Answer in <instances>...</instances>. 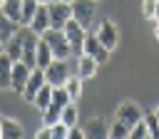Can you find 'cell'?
<instances>
[{"label": "cell", "instance_id": "6da1fadb", "mask_svg": "<svg viewBox=\"0 0 159 139\" xmlns=\"http://www.w3.org/2000/svg\"><path fill=\"white\" fill-rule=\"evenodd\" d=\"M40 37H42V40L50 45V50H52L55 60H67V57L72 55V47H70L67 37H65V30H57V27H47V30H45Z\"/></svg>", "mask_w": 159, "mask_h": 139}, {"label": "cell", "instance_id": "7a4b0ae2", "mask_svg": "<svg viewBox=\"0 0 159 139\" xmlns=\"http://www.w3.org/2000/svg\"><path fill=\"white\" fill-rule=\"evenodd\" d=\"M94 35L99 37V42H102L107 50H114V47L119 45V27H117L114 20H109V17H102V20L97 22Z\"/></svg>", "mask_w": 159, "mask_h": 139}, {"label": "cell", "instance_id": "3957f363", "mask_svg": "<svg viewBox=\"0 0 159 139\" xmlns=\"http://www.w3.org/2000/svg\"><path fill=\"white\" fill-rule=\"evenodd\" d=\"M114 119H119V122H122V124H127V127H134V124H139V122L144 119V109H142L137 102L124 99V102L117 107Z\"/></svg>", "mask_w": 159, "mask_h": 139}, {"label": "cell", "instance_id": "277c9868", "mask_svg": "<svg viewBox=\"0 0 159 139\" xmlns=\"http://www.w3.org/2000/svg\"><path fill=\"white\" fill-rule=\"evenodd\" d=\"M62 30H65V37H67V42H70V47H72V55L80 57V55H82V47H84L87 30H84L77 20H67V25H65Z\"/></svg>", "mask_w": 159, "mask_h": 139}, {"label": "cell", "instance_id": "5b68a950", "mask_svg": "<svg viewBox=\"0 0 159 139\" xmlns=\"http://www.w3.org/2000/svg\"><path fill=\"white\" fill-rule=\"evenodd\" d=\"M72 20H77L84 30H92L94 22V0H72Z\"/></svg>", "mask_w": 159, "mask_h": 139}, {"label": "cell", "instance_id": "8992f818", "mask_svg": "<svg viewBox=\"0 0 159 139\" xmlns=\"http://www.w3.org/2000/svg\"><path fill=\"white\" fill-rule=\"evenodd\" d=\"M67 77H70L67 60H52L50 67H45V82L52 84V87H65Z\"/></svg>", "mask_w": 159, "mask_h": 139}, {"label": "cell", "instance_id": "52a82bcc", "mask_svg": "<svg viewBox=\"0 0 159 139\" xmlns=\"http://www.w3.org/2000/svg\"><path fill=\"white\" fill-rule=\"evenodd\" d=\"M50 10V27H57L62 30L67 25V20H72V5L70 2H62V0H55L47 5Z\"/></svg>", "mask_w": 159, "mask_h": 139}, {"label": "cell", "instance_id": "ba28073f", "mask_svg": "<svg viewBox=\"0 0 159 139\" xmlns=\"http://www.w3.org/2000/svg\"><path fill=\"white\" fill-rule=\"evenodd\" d=\"M109 52H112V50H107V47L99 42V37H97L94 32H87V37H84V47H82V55H89L92 60H97L99 65H104V62L109 60Z\"/></svg>", "mask_w": 159, "mask_h": 139}, {"label": "cell", "instance_id": "9c48e42d", "mask_svg": "<svg viewBox=\"0 0 159 139\" xmlns=\"http://www.w3.org/2000/svg\"><path fill=\"white\" fill-rule=\"evenodd\" d=\"M32 70H35V67H30V65H25L22 60H17V62L12 65V79H10V89H15V92H20V94H22V89H25V84H27V79H30Z\"/></svg>", "mask_w": 159, "mask_h": 139}, {"label": "cell", "instance_id": "30bf717a", "mask_svg": "<svg viewBox=\"0 0 159 139\" xmlns=\"http://www.w3.org/2000/svg\"><path fill=\"white\" fill-rule=\"evenodd\" d=\"M45 84V70H40V67H35L32 70V74H30V79H27V84H25V89H22V99L25 102H35V94L40 92V87Z\"/></svg>", "mask_w": 159, "mask_h": 139}, {"label": "cell", "instance_id": "8fae6325", "mask_svg": "<svg viewBox=\"0 0 159 139\" xmlns=\"http://www.w3.org/2000/svg\"><path fill=\"white\" fill-rule=\"evenodd\" d=\"M82 129H84V139H109V124L102 117H92Z\"/></svg>", "mask_w": 159, "mask_h": 139}, {"label": "cell", "instance_id": "7c38bea8", "mask_svg": "<svg viewBox=\"0 0 159 139\" xmlns=\"http://www.w3.org/2000/svg\"><path fill=\"white\" fill-rule=\"evenodd\" d=\"M2 50H5V55H7L12 62L22 60V30H20V27H17V32H15L10 40L2 42Z\"/></svg>", "mask_w": 159, "mask_h": 139}, {"label": "cell", "instance_id": "4fadbf2b", "mask_svg": "<svg viewBox=\"0 0 159 139\" xmlns=\"http://www.w3.org/2000/svg\"><path fill=\"white\" fill-rule=\"evenodd\" d=\"M97 70H99V62L92 60L89 55H80V57H77V74H80L82 79H92V77L97 74Z\"/></svg>", "mask_w": 159, "mask_h": 139}, {"label": "cell", "instance_id": "5bb4252c", "mask_svg": "<svg viewBox=\"0 0 159 139\" xmlns=\"http://www.w3.org/2000/svg\"><path fill=\"white\" fill-rule=\"evenodd\" d=\"M0 139H22V124L17 119H12V117H2Z\"/></svg>", "mask_w": 159, "mask_h": 139}, {"label": "cell", "instance_id": "9a60e30c", "mask_svg": "<svg viewBox=\"0 0 159 139\" xmlns=\"http://www.w3.org/2000/svg\"><path fill=\"white\" fill-rule=\"evenodd\" d=\"M27 27L35 30L37 35H42V32L50 27V10H47V5H40V7H37V12H35V17L30 20Z\"/></svg>", "mask_w": 159, "mask_h": 139}, {"label": "cell", "instance_id": "2e32d148", "mask_svg": "<svg viewBox=\"0 0 159 139\" xmlns=\"http://www.w3.org/2000/svg\"><path fill=\"white\" fill-rule=\"evenodd\" d=\"M60 117H62V104H57V102H50V104L40 112V122H42L45 127L57 124V122H60Z\"/></svg>", "mask_w": 159, "mask_h": 139}, {"label": "cell", "instance_id": "e0dca14e", "mask_svg": "<svg viewBox=\"0 0 159 139\" xmlns=\"http://www.w3.org/2000/svg\"><path fill=\"white\" fill-rule=\"evenodd\" d=\"M12 60L2 52L0 55V89H10V79H12Z\"/></svg>", "mask_w": 159, "mask_h": 139}, {"label": "cell", "instance_id": "ac0fdd59", "mask_svg": "<svg viewBox=\"0 0 159 139\" xmlns=\"http://www.w3.org/2000/svg\"><path fill=\"white\" fill-rule=\"evenodd\" d=\"M52 60H55V55H52L50 45L40 37V45H37V57H35V67L45 70V67H50V62H52Z\"/></svg>", "mask_w": 159, "mask_h": 139}, {"label": "cell", "instance_id": "d6986e66", "mask_svg": "<svg viewBox=\"0 0 159 139\" xmlns=\"http://www.w3.org/2000/svg\"><path fill=\"white\" fill-rule=\"evenodd\" d=\"M0 10H2L12 22H17V25L22 22V0H5V5H2Z\"/></svg>", "mask_w": 159, "mask_h": 139}, {"label": "cell", "instance_id": "ffe728a7", "mask_svg": "<svg viewBox=\"0 0 159 139\" xmlns=\"http://www.w3.org/2000/svg\"><path fill=\"white\" fill-rule=\"evenodd\" d=\"M82 77L80 74H70L67 77V82H65V89H67V94H70V99L72 102H77L80 99V94H82Z\"/></svg>", "mask_w": 159, "mask_h": 139}, {"label": "cell", "instance_id": "44dd1931", "mask_svg": "<svg viewBox=\"0 0 159 139\" xmlns=\"http://www.w3.org/2000/svg\"><path fill=\"white\" fill-rule=\"evenodd\" d=\"M52 89H55V87H52V84H47V82L40 87V92L35 94V102H32V104L37 107V112H42V109L52 102Z\"/></svg>", "mask_w": 159, "mask_h": 139}, {"label": "cell", "instance_id": "7402d4cb", "mask_svg": "<svg viewBox=\"0 0 159 139\" xmlns=\"http://www.w3.org/2000/svg\"><path fill=\"white\" fill-rule=\"evenodd\" d=\"M17 27H20V25H17V22H12V20L0 10V40H2V42H5V40H10V37L17 32Z\"/></svg>", "mask_w": 159, "mask_h": 139}, {"label": "cell", "instance_id": "603a6c76", "mask_svg": "<svg viewBox=\"0 0 159 139\" xmlns=\"http://www.w3.org/2000/svg\"><path fill=\"white\" fill-rule=\"evenodd\" d=\"M67 127H77V119H80V112H77V104L75 102H70V104H65L62 107V117H60Z\"/></svg>", "mask_w": 159, "mask_h": 139}, {"label": "cell", "instance_id": "cb8c5ba5", "mask_svg": "<svg viewBox=\"0 0 159 139\" xmlns=\"http://www.w3.org/2000/svg\"><path fill=\"white\" fill-rule=\"evenodd\" d=\"M129 129H132V127H127V124H122L119 119H114V122L109 124V139H127V137H129Z\"/></svg>", "mask_w": 159, "mask_h": 139}, {"label": "cell", "instance_id": "d4e9b609", "mask_svg": "<svg viewBox=\"0 0 159 139\" xmlns=\"http://www.w3.org/2000/svg\"><path fill=\"white\" fill-rule=\"evenodd\" d=\"M37 7H40L37 0H22V22H20V25H30V20H32L35 12H37Z\"/></svg>", "mask_w": 159, "mask_h": 139}, {"label": "cell", "instance_id": "484cf974", "mask_svg": "<svg viewBox=\"0 0 159 139\" xmlns=\"http://www.w3.org/2000/svg\"><path fill=\"white\" fill-rule=\"evenodd\" d=\"M144 124H147V132H149V137L159 139V119H157L154 109H152V112H144Z\"/></svg>", "mask_w": 159, "mask_h": 139}, {"label": "cell", "instance_id": "4316f807", "mask_svg": "<svg viewBox=\"0 0 159 139\" xmlns=\"http://www.w3.org/2000/svg\"><path fill=\"white\" fill-rule=\"evenodd\" d=\"M50 134H52V139H67V134H70V127L60 119L57 124H52L50 127Z\"/></svg>", "mask_w": 159, "mask_h": 139}, {"label": "cell", "instance_id": "83f0119b", "mask_svg": "<svg viewBox=\"0 0 159 139\" xmlns=\"http://www.w3.org/2000/svg\"><path fill=\"white\" fill-rule=\"evenodd\" d=\"M52 102H57V104L65 107V104H70L72 99H70V94H67L65 87H55V89H52Z\"/></svg>", "mask_w": 159, "mask_h": 139}, {"label": "cell", "instance_id": "f1b7e54d", "mask_svg": "<svg viewBox=\"0 0 159 139\" xmlns=\"http://www.w3.org/2000/svg\"><path fill=\"white\" fill-rule=\"evenodd\" d=\"M147 134H149V132H147V124H144V119H142L139 124H134V127L129 129V137H127V139H147Z\"/></svg>", "mask_w": 159, "mask_h": 139}, {"label": "cell", "instance_id": "f546056e", "mask_svg": "<svg viewBox=\"0 0 159 139\" xmlns=\"http://www.w3.org/2000/svg\"><path fill=\"white\" fill-rule=\"evenodd\" d=\"M154 7H157V0H142V17L154 20Z\"/></svg>", "mask_w": 159, "mask_h": 139}, {"label": "cell", "instance_id": "4dcf8cb0", "mask_svg": "<svg viewBox=\"0 0 159 139\" xmlns=\"http://www.w3.org/2000/svg\"><path fill=\"white\" fill-rule=\"evenodd\" d=\"M32 139H52V134H50V127H45V124H42V127L35 132V137H32Z\"/></svg>", "mask_w": 159, "mask_h": 139}, {"label": "cell", "instance_id": "1f68e13d", "mask_svg": "<svg viewBox=\"0 0 159 139\" xmlns=\"http://www.w3.org/2000/svg\"><path fill=\"white\" fill-rule=\"evenodd\" d=\"M67 139H84V129H80V127H70Z\"/></svg>", "mask_w": 159, "mask_h": 139}, {"label": "cell", "instance_id": "d6a6232c", "mask_svg": "<svg viewBox=\"0 0 159 139\" xmlns=\"http://www.w3.org/2000/svg\"><path fill=\"white\" fill-rule=\"evenodd\" d=\"M154 20H159V0H157V7H154Z\"/></svg>", "mask_w": 159, "mask_h": 139}, {"label": "cell", "instance_id": "836d02e7", "mask_svg": "<svg viewBox=\"0 0 159 139\" xmlns=\"http://www.w3.org/2000/svg\"><path fill=\"white\" fill-rule=\"evenodd\" d=\"M154 37L159 40V20H157V25H154Z\"/></svg>", "mask_w": 159, "mask_h": 139}, {"label": "cell", "instance_id": "e575fe53", "mask_svg": "<svg viewBox=\"0 0 159 139\" xmlns=\"http://www.w3.org/2000/svg\"><path fill=\"white\" fill-rule=\"evenodd\" d=\"M40 5H50V2H55V0H37Z\"/></svg>", "mask_w": 159, "mask_h": 139}, {"label": "cell", "instance_id": "d590c367", "mask_svg": "<svg viewBox=\"0 0 159 139\" xmlns=\"http://www.w3.org/2000/svg\"><path fill=\"white\" fill-rule=\"evenodd\" d=\"M154 114H157V119H159V107H157V109H154Z\"/></svg>", "mask_w": 159, "mask_h": 139}, {"label": "cell", "instance_id": "8d00e7d4", "mask_svg": "<svg viewBox=\"0 0 159 139\" xmlns=\"http://www.w3.org/2000/svg\"><path fill=\"white\" fill-rule=\"evenodd\" d=\"M2 52H5V50H2V40H0V55H2Z\"/></svg>", "mask_w": 159, "mask_h": 139}, {"label": "cell", "instance_id": "74e56055", "mask_svg": "<svg viewBox=\"0 0 159 139\" xmlns=\"http://www.w3.org/2000/svg\"><path fill=\"white\" fill-rule=\"evenodd\" d=\"M2 5H5V0H0V7H2Z\"/></svg>", "mask_w": 159, "mask_h": 139}, {"label": "cell", "instance_id": "f35d334b", "mask_svg": "<svg viewBox=\"0 0 159 139\" xmlns=\"http://www.w3.org/2000/svg\"><path fill=\"white\" fill-rule=\"evenodd\" d=\"M147 139H154V137H149V134H147Z\"/></svg>", "mask_w": 159, "mask_h": 139}, {"label": "cell", "instance_id": "ab89813d", "mask_svg": "<svg viewBox=\"0 0 159 139\" xmlns=\"http://www.w3.org/2000/svg\"><path fill=\"white\" fill-rule=\"evenodd\" d=\"M62 2H72V0H62Z\"/></svg>", "mask_w": 159, "mask_h": 139}, {"label": "cell", "instance_id": "60d3db41", "mask_svg": "<svg viewBox=\"0 0 159 139\" xmlns=\"http://www.w3.org/2000/svg\"><path fill=\"white\" fill-rule=\"evenodd\" d=\"M0 124H2V114H0Z\"/></svg>", "mask_w": 159, "mask_h": 139}, {"label": "cell", "instance_id": "b9f144b4", "mask_svg": "<svg viewBox=\"0 0 159 139\" xmlns=\"http://www.w3.org/2000/svg\"><path fill=\"white\" fill-rule=\"evenodd\" d=\"M94 2H97V0H94Z\"/></svg>", "mask_w": 159, "mask_h": 139}]
</instances>
